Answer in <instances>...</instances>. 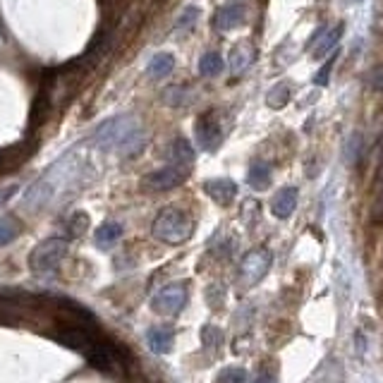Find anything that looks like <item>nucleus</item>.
<instances>
[{"label":"nucleus","mask_w":383,"mask_h":383,"mask_svg":"<svg viewBox=\"0 0 383 383\" xmlns=\"http://www.w3.org/2000/svg\"><path fill=\"white\" fill-rule=\"evenodd\" d=\"M84 178V158L77 151L65 154L60 161L53 163L51 168L34 182L24 194V206L27 209H44L53 204L58 197L68 194L79 187V180Z\"/></svg>","instance_id":"obj_1"},{"label":"nucleus","mask_w":383,"mask_h":383,"mask_svg":"<svg viewBox=\"0 0 383 383\" xmlns=\"http://www.w3.org/2000/svg\"><path fill=\"white\" fill-rule=\"evenodd\" d=\"M94 144L101 151H111L120 156H135L147 144V132L142 123L132 115H115L96 127Z\"/></svg>","instance_id":"obj_2"},{"label":"nucleus","mask_w":383,"mask_h":383,"mask_svg":"<svg viewBox=\"0 0 383 383\" xmlns=\"http://www.w3.org/2000/svg\"><path fill=\"white\" fill-rule=\"evenodd\" d=\"M192 230L194 221L180 209L161 211L154 226H151V233H154L156 240L166 242V245H182V242H187L192 237Z\"/></svg>","instance_id":"obj_3"},{"label":"nucleus","mask_w":383,"mask_h":383,"mask_svg":"<svg viewBox=\"0 0 383 383\" xmlns=\"http://www.w3.org/2000/svg\"><path fill=\"white\" fill-rule=\"evenodd\" d=\"M65 254H68V240L65 237H48L29 254V269L34 273H51L60 266Z\"/></svg>","instance_id":"obj_4"},{"label":"nucleus","mask_w":383,"mask_h":383,"mask_svg":"<svg viewBox=\"0 0 383 383\" xmlns=\"http://www.w3.org/2000/svg\"><path fill=\"white\" fill-rule=\"evenodd\" d=\"M187 283H168L166 288H161L151 300V307L158 314H178L187 305Z\"/></svg>","instance_id":"obj_5"},{"label":"nucleus","mask_w":383,"mask_h":383,"mask_svg":"<svg viewBox=\"0 0 383 383\" xmlns=\"http://www.w3.org/2000/svg\"><path fill=\"white\" fill-rule=\"evenodd\" d=\"M271 261L273 257L266 249H254V252H249L245 259H242V264H240V276H242V281H245L247 285H254V283H259L261 278L269 273L271 269Z\"/></svg>","instance_id":"obj_6"},{"label":"nucleus","mask_w":383,"mask_h":383,"mask_svg":"<svg viewBox=\"0 0 383 383\" xmlns=\"http://www.w3.org/2000/svg\"><path fill=\"white\" fill-rule=\"evenodd\" d=\"M187 173H190V168L178 166V163H170V166L156 170V173L149 175L147 187H151V190H156V192L173 190V187H178L187 180Z\"/></svg>","instance_id":"obj_7"},{"label":"nucleus","mask_w":383,"mask_h":383,"mask_svg":"<svg viewBox=\"0 0 383 383\" xmlns=\"http://www.w3.org/2000/svg\"><path fill=\"white\" fill-rule=\"evenodd\" d=\"M245 15H247V8L242 0H230V3L221 5L216 10V17H214V29L218 32H228V29H235L245 22Z\"/></svg>","instance_id":"obj_8"},{"label":"nucleus","mask_w":383,"mask_h":383,"mask_svg":"<svg viewBox=\"0 0 383 383\" xmlns=\"http://www.w3.org/2000/svg\"><path fill=\"white\" fill-rule=\"evenodd\" d=\"M194 137H197L199 149L204 151H214L221 142V127H218L216 118L211 113H204L202 118L194 125Z\"/></svg>","instance_id":"obj_9"},{"label":"nucleus","mask_w":383,"mask_h":383,"mask_svg":"<svg viewBox=\"0 0 383 383\" xmlns=\"http://www.w3.org/2000/svg\"><path fill=\"white\" fill-rule=\"evenodd\" d=\"M340 36H343V27H333V29H326V27H319L316 34L312 36L309 41V51L314 53V58H324L326 53H331V48L338 46Z\"/></svg>","instance_id":"obj_10"},{"label":"nucleus","mask_w":383,"mask_h":383,"mask_svg":"<svg viewBox=\"0 0 383 383\" xmlns=\"http://www.w3.org/2000/svg\"><path fill=\"white\" fill-rule=\"evenodd\" d=\"M206 194H209L211 199H214L216 204L221 206H230L235 202L237 197V185L230 178H216V180H209L204 185Z\"/></svg>","instance_id":"obj_11"},{"label":"nucleus","mask_w":383,"mask_h":383,"mask_svg":"<svg viewBox=\"0 0 383 383\" xmlns=\"http://www.w3.org/2000/svg\"><path fill=\"white\" fill-rule=\"evenodd\" d=\"M297 209V190L295 187H283V190L276 192V197H273L271 202V211L276 218H290L295 214Z\"/></svg>","instance_id":"obj_12"},{"label":"nucleus","mask_w":383,"mask_h":383,"mask_svg":"<svg viewBox=\"0 0 383 383\" xmlns=\"http://www.w3.org/2000/svg\"><path fill=\"white\" fill-rule=\"evenodd\" d=\"M173 328H168V326H158V328H151L149 331V336H147V343H149V348L158 352V355H166V352L173 350Z\"/></svg>","instance_id":"obj_13"},{"label":"nucleus","mask_w":383,"mask_h":383,"mask_svg":"<svg viewBox=\"0 0 383 383\" xmlns=\"http://www.w3.org/2000/svg\"><path fill=\"white\" fill-rule=\"evenodd\" d=\"M249 187H252L254 192H264L269 190L271 185V166L266 161H254L252 168H249Z\"/></svg>","instance_id":"obj_14"},{"label":"nucleus","mask_w":383,"mask_h":383,"mask_svg":"<svg viewBox=\"0 0 383 383\" xmlns=\"http://www.w3.org/2000/svg\"><path fill=\"white\" fill-rule=\"evenodd\" d=\"M173 68H175V58L170 56V53H158V56L151 58L147 72L151 79H163L173 72Z\"/></svg>","instance_id":"obj_15"},{"label":"nucleus","mask_w":383,"mask_h":383,"mask_svg":"<svg viewBox=\"0 0 383 383\" xmlns=\"http://www.w3.org/2000/svg\"><path fill=\"white\" fill-rule=\"evenodd\" d=\"M252 60H254L252 46L242 44V46L233 48V56H230V70H233V75H242V72L252 65Z\"/></svg>","instance_id":"obj_16"},{"label":"nucleus","mask_w":383,"mask_h":383,"mask_svg":"<svg viewBox=\"0 0 383 383\" xmlns=\"http://www.w3.org/2000/svg\"><path fill=\"white\" fill-rule=\"evenodd\" d=\"M120 237H123V226L115 221H106L103 226H99V230H96V245L111 247L120 240Z\"/></svg>","instance_id":"obj_17"},{"label":"nucleus","mask_w":383,"mask_h":383,"mask_svg":"<svg viewBox=\"0 0 383 383\" xmlns=\"http://www.w3.org/2000/svg\"><path fill=\"white\" fill-rule=\"evenodd\" d=\"M192 161H194V149H192V144L187 142V139L178 137V139L173 142V163L190 168V166H192Z\"/></svg>","instance_id":"obj_18"},{"label":"nucleus","mask_w":383,"mask_h":383,"mask_svg":"<svg viewBox=\"0 0 383 383\" xmlns=\"http://www.w3.org/2000/svg\"><path fill=\"white\" fill-rule=\"evenodd\" d=\"M22 230V223L15 216H3L0 218V247L10 245Z\"/></svg>","instance_id":"obj_19"},{"label":"nucleus","mask_w":383,"mask_h":383,"mask_svg":"<svg viewBox=\"0 0 383 383\" xmlns=\"http://www.w3.org/2000/svg\"><path fill=\"white\" fill-rule=\"evenodd\" d=\"M223 58L218 53H206V56L199 60V75L202 77H218L223 72Z\"/></svg>","instance_id":"obj_20"},{"label":"nucleus","mask_w":383,"mask_h":383,"mask_svg":"<svg viewBox=\"0 0 383 383\" xmlns=\"http://www.w3.org/2000/svg\"><path fill=\"white\" fill-rule=\"evenodd\" d=\"M163 101L173 108L185 106V103H190V89L187 87H168L166 91H163Z\"/></svg>","instance_id":"obj_21"},{"label":"nucleus","mask_w":383,"mask_h":383,"mask_svg":"<svg viewBox=\"0 0 383 383\" xmlns=\"http://www.w3.org/2000/svg\"><path fill=\"white\" fill-rule=\"evenodd\" d=\"M362 147H364V139L362 135H350L348 137V142H345V161L350 163V166H355L357 161H360V156H362Z\"/></svg>","instance_id":"obj_22"},{"label":"nucleus","mask_w":383,"mask_h":383,"mask_svg":"<svg viewBox=\"0 0 383 383\" xmlns=\"http://www.w3.org/2000/svg\"><path fill=\"white\" fill-rule=\"evenodd\" d=\"M269 106L271 108H283L285 103L290 101V87L288 84H278V87H273L271 91H269Z\"/></svg>","instance_id":"obj_23"},{"label":"nucleus","mask_w":383,"mask_h":383,"mask_svg":"<svg viewBox=\"0 0 383 383\" xmlns=\"http://www.w3.org/2000/svg\"><path fill=\"white\" fill-rule=\"evenodd\" d=\"M218 383H247V372L242 367H228L218 376Z\"/></svg>","instance_id":"obj_24"},{"label":"nucleus","mask_w":383,"mask_h":383,"mask_svg":"<svg viewBox=\"0 0 383 383\" xmlns=\"http://www.w3.org/2000/svg\"><path fill=\"white\" fill-rule=\"evenodd\" d=\"M197 17H199V10H197V8H187V10L180 15V20H178V32H185V29H190L192 24L197 22Z\"/></svg>","instance_id":"obj_25"},{"label":"nucleus","mask_w":383,"mask_h":383,"mask_svg":"<svg viewBox=\"0 0 383 383\" xmlns=\"http://www.w3.org/2000/svg\"><path fill=\"white\" fill-rule=\"evenodd\" d=\"M87 226H89V218H87V214H75V216H72V221H70L68 230H70L72 235H82L84 230H87Z\"/></svg>","instance_id":"obj_26"},{"label":"nucleus","mask_w":383,"mask_h":383,"mask_svg":"<svg viewBox=\"0 0 383 383\" xmlns=\"http://www.w3.org/2000/svg\"><path fill=\"white\" fill-rule=\"evenodd\" d=\"M333 60H336V58H331V60H328V63L324 65V68L316 72V79H314V82L319 84V87H326V84H328V77H331V70H333Z\"/></svg>","instance_id":"obj_27"},{"label":"nucleus","mask_w":383,"mask_h":383,"mask_svg":"<svg viewBox=\"0 0 383 383\" xmlns=\"http://www.w3.org/2000/svg\"><path fill=\"white\" fill-rule=\"evenodd\" d=\"M369 82H372L374 89H381L383 91V68H376L372 72V77H369Z\"/></svg>","instance_id":"obj_28"},{"label":"nucleus","mask_w":383,"mask_h":383,"mask_svg":"<svg viewBox=\"0 0 383 383\" xmlns=\"http://www.w3.org/2000/svg\"><path fill=\"white\" fill-rule=\"evenodd\" d=\"M254 383H278L276 381V376L273 374H269V372H261L257 379H254Z\"/></svg>","instance_id":"obj_29"},{"label":"nucleus","mask_w":383,"mask_h":383,"mask_svg":"<svg viewBox=\"0 0 383 383\" xmlns=\"http://www.w3.org/2000/svg\"><path fill=\"white\" fill-rule=\"evenodd\" d=\"M12 192H15V187H8V190H3V192H0V204H5V202H8Z\"/></svg>","instance_id":"obj_30"}]
</instances>
